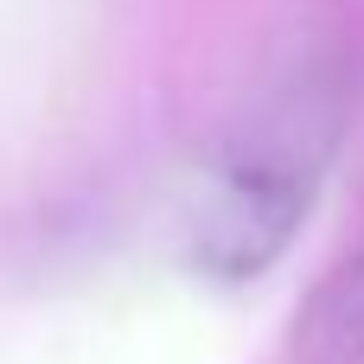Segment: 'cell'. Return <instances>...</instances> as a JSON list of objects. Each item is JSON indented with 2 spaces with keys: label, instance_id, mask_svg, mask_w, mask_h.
Returning a JSON list of instances; mask_svg holds the SVG:
<instances>
[{
  "label": "cell",
  "instance_id": "obj_1",
  "mask_svg": "<svg viewBox=\"0 0 364 364\" xmlns=\"http://www.w3.org/2000/svg\"><path fill=\"white\" fill-rule=\"evenodd\" d=\"M346 122H352V70L333 51L288 64L256 96V109L224 134L192 211V262L211 282L237 288L282 262V250L294 243V230L320 198Z\"/></svg>",
  "mask_w": 364,
  "mask_h": 364
},
{
  "label": "cell",
  "instance_id": "obj_2",
  "mask_svg": "<svg viewBox=\"0 0 364 364\" xmlns=\"http://www.w3.org/2000/svg\"><path fill=\"white\" fill-rule=\"evenodd\" d=\"M294 364H364V237L314 282L288 326Z\"/></svg>",
  "mask_w": 364,
  "mask_h": 364
}]
</instances>
